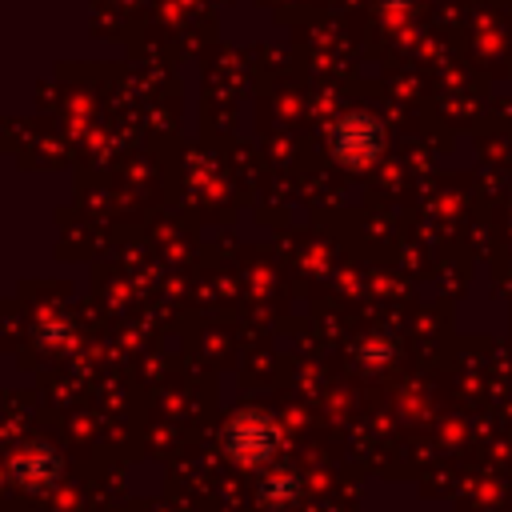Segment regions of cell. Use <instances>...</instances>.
<instances>
[{
	"mask_svg": "<svg viewBox=\"0 0 512 512\" xmlns=\"http://www.w3.org/2000/svg\"><path fill=\"white\" fill-rule=\"evenodd\" d=\"M276 448H280V428H276V420H272L268 412H260V408L236 412V416L228 420V428H224V452H228L240 468H260V464H268V460L276 456Z\"/></svg>",
	"mask_w": 512,
	"mask_h": 512,
	"instance_id": "cell-1",
	"label": "cell"
},
{
	"mask_svg": "<svg viewBox=\"0 0 512 512\" xmlns=\"http://www.w3.org/2000/svg\"><path fill=\"white\" fill-rule=\"evenodd\" d=\"M328 148L344 168H368L384 148V128L372 112H348L332 124Z\"/></svg>",
	"mask_w": 512,
	"mask_h": 512,
	"instance_id": "cell-2",
	"label": "cell"
},
{
	"mask_svg": "<svg viewBox=\"0 0 512 512\" xmlns=\"http://www.w3.org/2000/svg\"><path fill=\"white\" fill-rule=\"evenodd\" d=\"M12 476H16L24 488L40 492V488H48V484L60 476V460H56V452H52V448L32 444V448H24V452L12 460Z\"/></svg>",
	"mask_w": 512,
	"mask_h": 512,
	"instance_id": "cell-3",
	"label": "cell"
},
{
	"mask_svg": "<svg viewBox=\"0 0 512 512\" xmlns=\"http://www.w3.org/2000/svg\"><path fill=\"white\" fill-rule=\"evenodd\" d=\"M260 496H264L268 504H292V500L300 496V476H296V472H288V468H276L272 476H264Z\"/></svg>",
	"mask_w": 512,
	"mask_h": 512,
	"instance_id": "cell-4",
	"label": "cell"
}]
</instances>
